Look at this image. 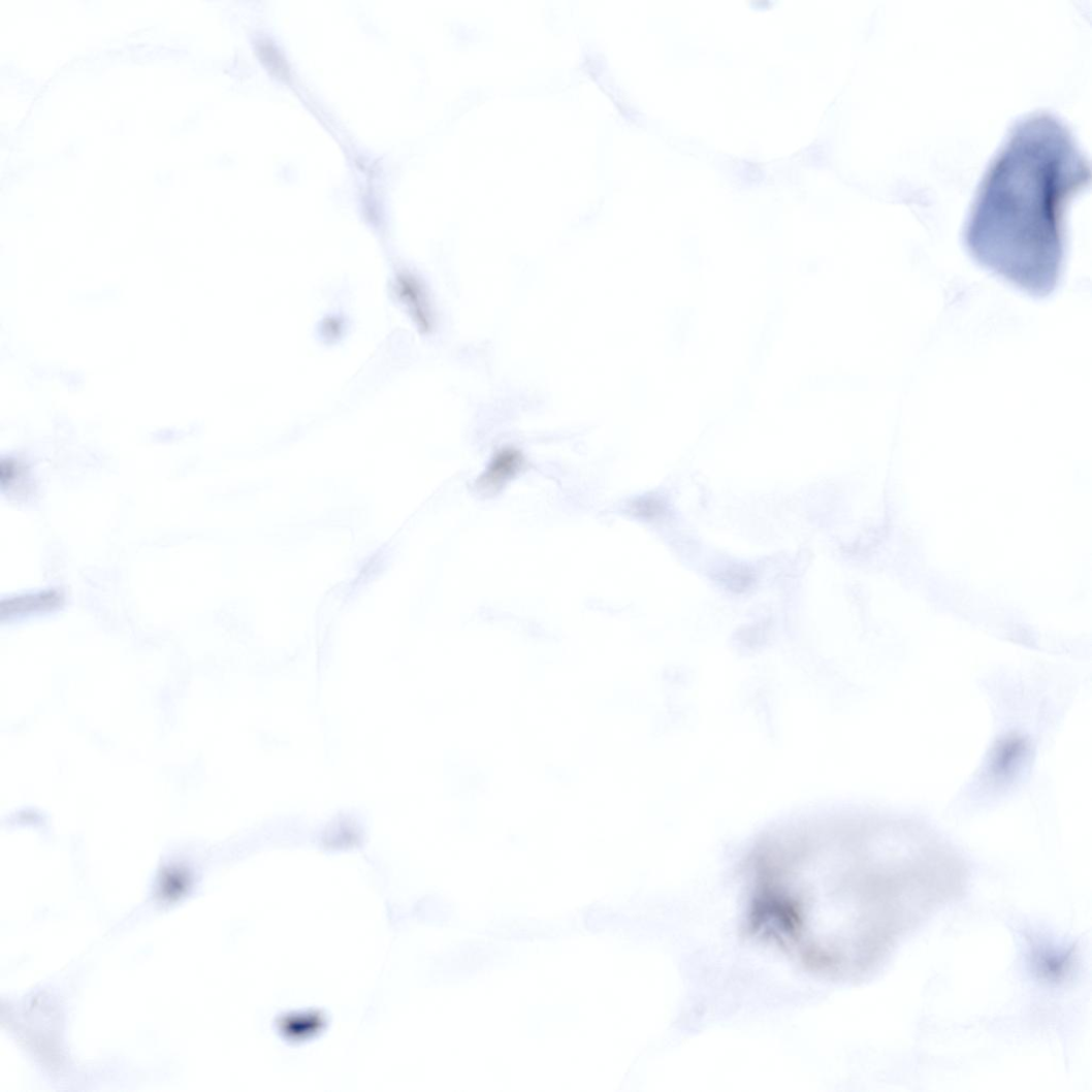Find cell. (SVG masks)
Instances as JSON below:
<instances>
[{
  "label": "cell",
  "mask_w": 1092,
  "mask_h": 1092,
  "mask_svg": "<svg viewBox=\"0 0 1092 1092\" xmlns=\"http://www.w3.org/2000/svg\"><path fill=\"white\" fill-rule=\"evenodd\" d=\"M750 873L751 933L831 976L876 965L942 893L941 862L926 830L877 815L767 835Z\"/></svg>",
  "instance_id": "6da1fadb"
},
{
  "label": "cell",
  "mask_w": 1092,
  "mask_h": 1092,
  "mask_svg": "<svg viewBox=\"0 0 1092 1092\" xmlns=\"http://www.w3.org/2000/svg\"><path fill=\"white\" fill-rule=\"evenodd\" d=\"M1090 181L1069 128L1047 113L1018 121L978 188L965 239L985 269L1037 297L1062 277L1067 207Z\"/></svg>",
  "instance_id": "7a4b0ae2"
},
{
  "label": "cell",
  "mask_w": 1092,
  "mask_h": 1092,
  "mask_svg": "<svg viewBox=\"0 0 1092 1092\" xmlns=\"http://www.w3.org/2000/svg\"><path fill=\"white\" fill-rule=\"evenodd\" d=\"M396 293L417 328L423 332L432 330L433 313L420 280L410 274L399 275L396 280Z\"/></svg>",
  "instance_id": "3957f363"
},
{
  "label": "cell",
  "mask_w": 1092,
  "mask_h": 1092,
  "mask_svg": "<svg viewBox=\"0 0 1092 1092\" xmlns=\"http://www.w3.org/2000/svg\"><path fill=\"white\" fill-rule=\"evenodd\" d=\"M522 457L515 449H504L489 465L480 483L486 488L500 487L521 468Z\"/></svg>",
  "instance_id": "277c9868"
},
{
  "label": "cell",
  "mask_w": 1092,
  "mask_h": 1092,
  "mask_svg": "<svg viewBox=\"0 0 1092 1092\" xmlns=\"http://www.w3.org/2000/svg\"><path fill=\"white\" fill-rule=\"evenodd\" d=\"M259 53L266 63V66L271 71H275L277 75L286 76L288 68L286 62L276 46L269 41L260 42Z\"/></svg>",
  "instance_id": "5b68a950"
}]
</instances>
